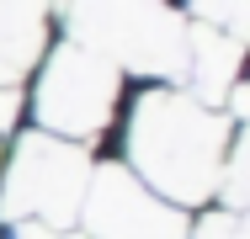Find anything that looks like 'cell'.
I'll return each instance as SVG.
<instances>
[{
	"mask_svg": "<svg viewBox=\"0 0 250 239\" xmlns=\"http://www.w3.org/2000/svg\"><path fill=\"white\" fill-rule=\"evenodd\" d=\"M234 122L181 85H149L128 117V176L170 207H202L218 197Z\"/></svg>",
	"mask_w": 250,
	"mask_h": 239,
	"instance_id": "1",
	"label": "cell"
},
{
	"mask_svg": "<svg viewBox=\"0 0 250 239\" xmlns=\"http://www.w3.org/2000/svg\"><path fill=\"white\" fill-rule=\"evenodd\" d=\"M80 48L112 59L117 69L176 75L187 64V21L165 0H75Z\"/></svg>",
	"mask_w": 250,
	"mask_h": 239,
	"instance_id": "2",
	"label": "cell"
},
{
	"mask_svg": "<svg viewBox=\"0 0 250 239\" xmlns=\"http://www.w3.org/2000/svg\"><path fill=\"white\" fill-rule=\"evenodd\" d=\"M91 186V159L85 149L48 133H27L16 143L5 181H0V218L11 223H48V229H69L80 218V202Z\"/></svg>",
	"mask_w": 250,
	"mask_h": 239,
	"instance_id": "3",
	"label": "cell"
},
{
	"mask_svg": "<svg viewBox=\"0 0 250 239\" xmlns=\"http://www.w3.org/2000/svg\"><path fill=\"white\" fill-rule=\"evenodd\" d=\"M117 85H123V69L112 59H101V53H91L80 43H64L43 64V80H38V96H32L38 133L64 139V143L96 139L112 122Z\"/></svg>",
	"mask_w": 250,
	"mask_h": 239,
	"instance_id": "4",
	"label": "cell"
},
{
	"mask_svg": "<svg viewBox=\"0 0 250 239\" xmlns=\"http://www.w3.org/2000/svg\"><path fill=\"white\" fill-rule=\"evenodd\" d=\"M80 223L91 239H187V218L139 186L123 165L91 170V186L80 202Z\"/></svg>",
	"mask_w": 250,
	"mask_h": 239,
	"instance_id": "5",
	"label": "cell"
},
{
	"mask_svg": "<svg viewBox=\"0 0 250 239\" xmlns=\"http://www.w3.org/2000/svg\"><path fill=\"white\" fill-rule=\"evenodd\" d=\"M240 59H245V48H240V32H224V27H187V75H192V85H197V101L208 106H218V96L234 91V80H240Z\"/></svg>",
	"mask_w": 250,
	"mask_h": 239,
	"instance_id": "6",
	"label": "cell"
},
{
	"mask_svg": "<svg viewBox=\"0 0 250 239\" xmlns=\"http://www.w3.org/2000/svg\"><path fill=\"white\" fill-rule=\"evenodd\" d=\"M43 11L48 0H0V75H21L43 53Z\"/></svg>",
	"mask_w": 250,
	"mask_h": 239,
	"instance_id": "7",
	"label": "cell"
},
{
	"mask_svg": "<svg viewBox=\"0 0 250 239\" xmlns=\"http://www.w3.org/2000/svg\"><path fill=\"white\" fill-rule=\"evenodd\" d=\"M208 27H224V32H245V0H192Z\"/></svg>",
	"mask_w": 250,
	"mask_h": 239,
	"instance_id": "8",
	"label": "cell"
},
{
	"mask_svg": "<svg viewBox=\"0 0 250 239\" xmlns=\"http://www.w3.org/2000/svg\"><path fill=\"white\" fill-rule=\"evenodd\" d=\"M197 239H245V213H229V207L208 213V223L197 229Z\"/></svg>",
	"mask_w": 250,
	"mask_h": 239,
	"instance_id": "9",
	"label": "cell"
},
{
	"mask_svg": "<svg viewBox=\"0 0 250 239\" xmlns=\"http://www.w3.org/2000/svg\"><path fill=\"white\" fill-rule=\"evenodd\" d=\"M16 117H21V91H16L11 80H0V133L16 128Z\"/></svg>",
	"mask_w": 250,
	"mask_h": 239,
	"instance_id": "10",
	"label": "cell"
},
{
	"mask_svg": "<svg viewBox=\"0 0 250 239\" xmlns=\"http://www.w3.org/2000/svg\"><path fill=\"white\" fill-rule=\"evenodd\" d=\"M16 239H75L69 229H48V223H16Z\"/></svg>",
	"mask_w": 250,
	"mask_h": 239,
	"instance_id": "11",
	"label": "cell"
}]
</instances>
